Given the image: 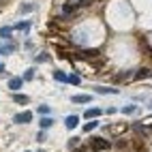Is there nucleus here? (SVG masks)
<instances>
[{
  "instance_id": "nucleus-1",
  "label": "nucleus",
  "mask_w": 152,
  "mask_h": 152,
  "mask_svg": "<svg viewBox=\"0 0 152 152\" xmlns=\"http://www.w3.org/2000/svg\"><path fill=\"white\" fill-rule=\"evenodd\" d=\"M90 148H92V150H109L111 144L107 139H103V137H92V139H90Z\"/></svg>"
},
{
  "instance_id": "nucleus-2",
  "label": "nucleus",
  "mask_w": 152,
  "mask_h": 152,
  "mask_svg": "<svg viewBox=\"0 0 152 152\" xmlns=\"http://www.w3.org/2000/svg\"><path fill=\"white\" fill-rule=\"evenodd\" d=\"M126 129H129V126H126V124H122V122H120V124H109V126H107V131H109L111 135H122Z\"/></svg>"
},
{
  "instance_id": "nucleus-3",
  "label": "nucleus",
  "mask_w": 152,
  "mask_h": 152,
  "mask_svg": "<svg viewBox=\"0 0 152 152\" xmlns=\"http://www.w3.org/2000/svg\"><path fill=\"white\" fill-rule=\"evenodd\" d=\"M30 120H32V114H30V111H24V114H17V116H15V122H17V124H24V122L28 124Z\"/></svg>"
},
{
  "instance_id": "nucleus-4",
  "label": "nucleus",
  "mask_w": 152,
  "mask_h": 152,
  "mask_svg": "<svg viewBox=\"0 0 152 152\" xmlns=\"http://www.w3.org/2000/svg\"><path fill=\"white\" fill-rule=\"evenodd\" d=\"M101 114H103V111H101L99 107H90L88 111H84V116H86L88 120H94V118H99Z\"/></svg>"
},
{
  "instance_id": "nucleus-5",
  "label": "nucleus",
  "mask_w": 152,
  "mask_h": 152,
  "mask_svg": "<svg viewBox=\"0 0 152 152\" xmlns=\"http://www.w3.org/2000/svg\"><path fill=\"white\" fill-rule=\"evenodd\" d=\"M71 101H73V103H90L92 96L90 94H77V96H71Z\"/></svg>"
},
{
  "instance_id": "nucleus-6",
  "label": "nucleus",
  "mask_w": 152,
  "mask_h": 152,
  "mask_svg": "<svg viewBox=\"0 0 152 152\" xmlns=\"http://www.w3.org/2000/svg\"><path fill=\"white\" fill-rule=\"evenodd\" d=\"M22 84H24L22 77H13L11 82H9V88H11V90H19V88H22Z\"/></svg>"
},
{
  "instance_id": "nucleus-7",
  "label": "nucleus",
  "mask_w": 152,
  "mask_h": 152,
  "mask_svg": "<svg viewBox=\"0 0 152 152\" xmlns=\"http://www.w3.org/2000/svg\"><path fill=\"white\" fill-rule=\"evenodd\" d=\"M77 7H79V4H75L73 0H71L69 4H64V7H62V15H71V13H73L75 9H77Z\"/></svg>"
},
{
  "instance_id": "nucleus-8",
  "label": "nucleus",
  "mask_w": 152,
  "mask_h": 152,
  "mask_svg": "<svg viewBox=\"0 0 152 152\" xmlns=\"http://www.w3.org/2000/svg\"><path fill=\"white\" fill-rule=\"evenodd\" d=\"M13 101H15L17 105H28L30 96H26V94H15V96H13Z\"/></svg>"
},
{
  "instance_id": "nucleus-9",
  "label": "nucleus",
  "mask_w": 152,
  "mask_h": 152,
  "mask_svg": "<svg viewBox=\"0 0 152 152\" xmlns=\"http://www.w3.org/2000/svg\"><path fill=\"white\" fill-rule=\"evenodd\" d=\"M94 90H96V92H101V94H116V92H118L116 88H105V86H96Z\"/></svg>"
},
{
  "instance_id": "nucleus-10",
  "label": "nucleus",
  "mask_w": 152,
  "mask_h": 152,
  "mask_svg": "<svg viewBox=\"0 0 152 152\" xmlns=\"http://www.w3.org/2000/svg\"><path fill=\"white\" fill-rule=\"evenodd\" d=\"M77 122H79V120H77V116H69V118L64 120L66 129H75V126H77Z\"/></svg>"
},
{
  "instance_id": "nucleus-11",
  "label": "nucleus",
  "mask_w": 152,
  "mask_h": 152,
  "mask_svg": "<svg viewBox=\"0 0 152 152\" xmlns=\"http://www.w3.org/2000/svg\"><path fill=\"white\" fill-rule=\"evenodd\" d=\"M66 82H69V84H75V86H79V84H82V77H79L77 73H73V75H69V79H66Z\"/></svg>"
},
{
  "instance_id": "nucleus-12",
  "label": "nucleus",
  "mask_w": 152,
  "mask_h": 152,
  "mask_svg": "<svg viewBox=\"0 0 152 152\" xmlns=\"http://www.w3.org/2000/svg\"><path fill=\"white\" fill-rule=\"evenodd\" d=\"M148 75H150L148 69H139L137 73H135V79H144V77H148Z\"/></svg>"
},
{
  "instance_id": "nucleus-13",
  "label": "nucleus",
  "mask_w": 152,
  "mask_h": 152,
  "mask_svg": "<svg viewBox=\"0 0 152 152\" xmlns=\"http://www.w3.org/2000/svg\"><path fill=\"white\" fill-rule=\"evenodd\" d=\"M54 124V120L52 118H41V129H49Z\"/></svg>"
},
{
  "instance_id": "nucleus-14",
  "label": "nucleus",
  "mask_w": 152,
  "mask_h": 152,
  "mask_svg": "<svg viewBox=\"0 0 152 152\" xmlns=\"http://www.w3.org/2000/svg\"><path fill=\"white\" fill-rule=\"evenodd\" d=\"M96 126H99V122H96V118H94V120H90V122L84 126V131H94Z\"/></svg>"
},
{
  "instance_id": "nucleus-15",
  "label": "nucleus",
  "mask_w": 152,
  "mask_h": 152,
  "mask_svg": "<svg viewBox=\"0 0 152 152\" xmlns=\"http://www.w3.org/2000/svg\"><path fill=\"white\" fill-rule=\"evenodd\" d=\"M139 126H144V129H150V126H152V116L144 118V120H141V122H139Z\"/></svg>"
},
{
  "instance_id": "nucleus-16",
  "label": "nucleus",
  "mask_w": 152,
  "mask_h": 152,
  "mask_svg": "<svg viewBox=\"0 0 152 152\" xmlns=\"http://www.w3.org/2000/svg\"><path fill=\"white\" fill-rule=\"evenodd\" d=\"M54 77H56V82H66V79H69V77L62 73V71H56V73H54Z\"/></svg>"
},
{
  "instance_id": "nucleus-17",
  "label": "nucleus",
  "mask_w": 152,
  "mask_h": 152,
  "mask_svg": "<svg viewBox=\"0 0 152 152\" xmlns=\"http://www.w3.org/2000/svg\"><path fill=\"white\" fill-rule=\"evenodd\" d=\"M15 28H17V30H26V32H28V30H30V22H19Z\"/></svg>"
},
{
  "instance_id": "nucleus-18",
  "label": "nucleus",
  "mask_w": 152,
  "mask_h": 152,
  "mask_svg": "<svg viewBox=\"0 0 152 152\" xmlns=\"http://www.w3.org/2000/svg\"><path fill=\"white\" fill-rule=\"evenodd\" d=\"M11 32H13V28H0V37H11Z\"/></svg>"
},
{
  "instance_id": "nucleus-19",
  "label": "nucleus",
  "mask_w": 152,
  "mask_h": 152,
  "mask_svg": "<svg viewBox=\"0 0 152 152\" xmlns=\"http://www.w3.org/2000/svg\"><path fill=\"white\" fill-rule=\"evenodd\" d=\"M13 49H15L13 45H2V47H0V54H11Z\"/></svg>"
},
{
  "instance_id": "nucleus-20",
  "label": "nucleus",
  "mask_w": 152,
  "mask_h": 152,
  "mask_svg": "<svg viewBox=\"0 0 152 152\" xmlns=\"http://www.w3.org/2000/svg\"><path fill=\"white\" fill-rule=\"evenodd\" d=\"M32 77H34V69H28V71H26V75H24V79L28 82V79H32Z\"/></svg>"
},
{
  "instance_id": "nucleus-21",
  "label": "nucleus",
  "mask_w": 152,
  "mask_h": 152,
  "mask_svg": "<svg viewBox=\"0 0 152 152\" xmlns=\"http://www.w3.org/2000/svg\"><path fill=\"white\" fill-rule=\"evenodd\" d=\"M77 144H79V141H77V137H71V139H69V148H75Z\"/></svg>"
},
{
  "instance_id": "nucleus-22",
  "label": "nucleus",
  "mask_w": 152,
  "mask_h": 152,
  "mask_svg": "<svg viewBox=\"0 0 152 152\" xmlns=\"http://www.w3.org/2000/svg\"><path fill=\"white\" fill-rule=\"evenodd\" d=\"M122 111H124V114H133V111H135V105H126Z\"/></svg>"
},
{
  "instance_id": "nucleus-23",
  "label": "nucleus",
  "mask_w": 152,
  "mask_h": 152,
  "mask_svg": "<svg viewBox=\"0 0 152 152\" xmlns=\"http://www.w3.org/2000/svg\"><path fill=\"white\" fill-rule=\"evenodd\" d=\"M39 111H41V114H47L49 107H47V105H41V107H39Z\"/></svg>"
},
{
  "instance_id": "nucleus-24",
  "label": "nucleus",
  "mask_w": 152,
  "mask_h": 152,
  "mask_svg": "<svg viewBox=\"0 0 152 152\" xmlns=\"http://www.w3.org/2000/svg\"><path fill=\"white\" fill-rule=\"evenodd\" d=\"M37 139H39V141H45V133H43V131H41L39 135H37Z\"/></svg>"
},
{
  "instance_id": "nucleus-25",
  "label": "nucleus",
  "mask_w": 152,
  "mask_h": 152,
  "mask_svg": "<svg viewBox=\"0 0 152 152\" xmlns=\"http://www.w3.org/2000/svg\"><path fill=\"white\" fill-rule=\"evenodd\" d=\"M26 152H28V150H26Z\"/></svg>"
}]
</instances>
